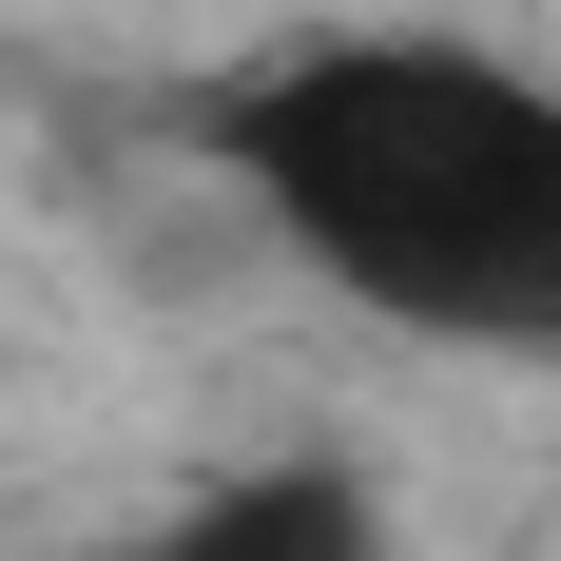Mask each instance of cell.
I'll return each mask as SVG.
<instances>
[{
    "instance_id": "cell-1",
    "label": "cell",
    "mask_w": 561,
    "mask_h": 561,
    "mask_svg": "<svg viewBox=\"0 0 561 561\" xmlns=\"http://www.w3.org/2000/svg\"><path fill=\"white\" fill-rule=\"evenodd\" d=\"M194 156L368 330L561 368V78L484 39H407V20H330V39L232 58L194 98Z\"/></svg>"
},
{
    "instance_id": "cell-2",
    "label": "cell",
    "mask_w": 561,
    "mask_h": 561,
    "mask_svg": "<svg viewBox=\"0 0 561 561\" xmlns=\"http://www.w3.org/2000/svg\"><path fill=\"white\" fill-rule=\"evenodd\" d=\"M156 561H388V504H368V465L272 446V465H214V484L156 523Z\"/></svg>"
}]
</instances>
